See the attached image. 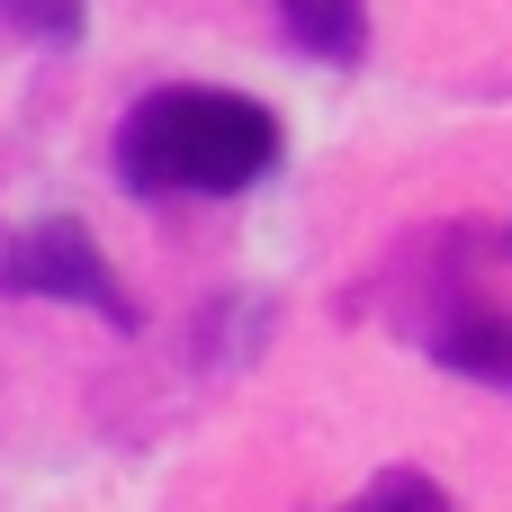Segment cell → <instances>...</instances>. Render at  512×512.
<instances>
[{
	"instance_id": "obj_5",
	"label": "cell",
	"mask_w": 512,
	"mask_h": 512,
	"mask_svg": "<svg viewBox=\"0 0 512 512\" xmlns=\"http://www.w3.org/2000/svg\"><path fill=\"white\" fill-rule=\"evenodd\" d=\"M342 512H459V504H450L432 477H414V468H387V477H378L360 504H342Z\"/></svg>"
},
{
	"instance_id": "obj_2",
	"label": "cell",
	"mask_w": 512,
	"mask_h": 512,
	"mask_svg": "<svg viewBox=\"0 0 512 512\" xmlns=\"http://www.w3.org/2000/svg\"><path fill=\"white\" fill-rule=\"evenodd\" d=\"M0 288H9V297L99 306L108 324H135V306H126V288H117V270L99 261V243H90L72 216H36L27 234H9V252H0Z\"/></svg>"
},
{
	"instance_id": "obj_3",
	"label": "cell",
	"mask_w": 512,
	"mask_h": 512,
	"mask_svg": "<svg viewBox=\"0 0 512 512\" xmlns=\"http://www.w3.org/2000/svg\"><path fill=\"white\" fill-rule=\"evenodd\" d=\"M423 351L459 378H486V387H512V315L477 288V279H450L432 288V324H423Z\"/></svg>"
},
{
	"instance_id": "obj_6",
	"label": "cell",
	"mask_w": 512,
	"mask_h": 512,
	"mask_svg": "<svg viewBox=\"0 0 512 512\" xmlns=\"http://www.w3.org/2000/svg\"><path fill=\"white\" fill-rule=\"evenodd\" d=\"M0 9H9V27L36 36V45H72V36H81V0H0Z\"/></svg>"
},
{
	"instance_id": "obj_4",
	"label": "cell",
	"mask_w": 512,
	"mask_h": 512,
	"mask_svg": "<svg viewBox=\"0 0 512 512\" xmlns=\"http://www.w3.org/2000/svg\"><path fill=\"white\" fill-rule=\"evenodd\" d=\"M288 18V45H306L315 63H360L369 54V0H279Z\"/></svg>"
},
{
	"instance_id": "obj_1",
	"label": "cell",
	"mask_w": 512,
	"mask_h": 512,
	"mask_svg": "<svg viewBox=\"0 0 512 512\" xmlns=\"http://www.w3.org/2000/svg\"><path fill=\"white\" fill-rule=\"evenodd\" d=\"M279 162V117L243 90H144L117 126V180L135 198H234Z\"/></svg>"
}]
</instances>
